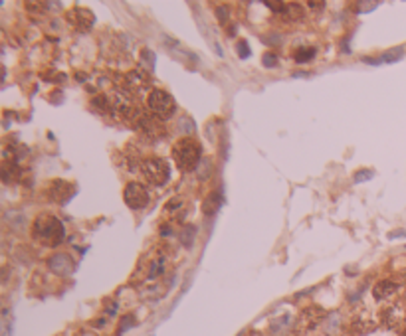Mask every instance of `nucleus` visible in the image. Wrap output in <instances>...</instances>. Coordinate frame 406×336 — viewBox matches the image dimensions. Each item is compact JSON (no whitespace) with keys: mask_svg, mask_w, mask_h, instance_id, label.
Listing matches in <instances>:
<instances>
[{"mask_svg":"<svg viewBox=\"0 0 406 336\" xmlns=\"http://www.w3.org/2000/svg\"><path fill=\"white\" fill-rule=\"evenodd\" d=\"M396 291H398L396 281H392V279H382L381 283L375 285L373 295H375L377 301H384V299H390L392 295H396Z\"/></svg>","mask_w":406,"mask_h":336,"instance_id":"f8f14e48","label":"nucleus"},{"mask_svg":"<svg viewBox=\"0 0 406 336\" xmlns=\"http://www.w3.org/2000/svg\"><path fill=\"white\" fill-rule=\"evenodd\" d=\"M147 105L149 111L155 113L157 117H170L176 109V101L174 97L167 93L165 89H153L147 97Z\"/></svg>","mask_w":406,"mask_h":336,"instance_id":"39448f33","label":"nucleus"},{"mask_svg":"<svg viewBox=\"0 0 406 336\" xmlns=\"http://www.w3.org/2000/svg\"><path fill=\"white\" fill-rule=\"evenodd\" d=\"M66 18H68L70 26H73V28L79 30V32H87V30H92V26L96 24L94 12L87 10V8H73V10L68 12Z\"/></svg>","mask_w":406,"mask_h":336,"instance_id":"6e6552de","label":"nucleus"},{"mask_svg":"<svg viewBox=\"0 0 406 336\" xmlns=\"http://www.w3.org/2000/svg\"><path fill=\"white\" fill-rule=\"evenodd\" d=\"M64 235H66V229L64 224L50 216V214H40L34 222V237L46 246H60L64 242Z\"/></svg>","mask_w":406,"mask_h":336,"instance_id":"f257e3e1","label":"nucleus"},{"mask_svg":"<svg viewBox=\"0 0 406 336\" xmlns=\"http://www.w3.org/2000/svg\"><path fill=\"white\" fill-rule=\"evenodd\" d=\"M325 316V313L321 311V309H315V307H311V309H305L301 316H299V324H303L305 328H313L321 318Z\"/></svg>","mask_w":406,"mask_h":336,"instance_id":"ddd939ff","label":"nucleus"},{"mask_svg":"<svg viewBox=\"0 0 406 336\" xmlns=\"http://www.w3.org/2000/svg\"><path fill=\"white\" fill-rule=\"evenodd\" d=\"M263 66H265V67H276V66H278V60H276V56H274V54H265V56H263Z\"/></svg>","mask_w":406,"mask_h":336,"instance_id":"6ab92c4d","label":"nucleus"},{"mask_svg":"<svg viewBox=\"0 0 406 336\" xmlns=\"http://www.w3.org/2000/svg\"><path fill=\"white\" fill-rule=\"evenodd\" d=\"M369 178H373V170H367V172H365V170H360V172H357V174H355V182H360V180H369Z\"/></svg>","mask_w":406,"mask_h":336,"instance_id":"aec40b11","label":"nucleus"},{"mask_svg":"<svg viewBox=\"0 0 406 336\" xmlns=\"http://www.w3.org/2000/svg\"><path fill=\"white\" fill-rule=\"evenodd\" d=\"M141 172H143V178L153 184V186H163L167 184L168 176H170V168H168V162L161 157H151L145 158L141 162Z\"/></svg>","mask_w":406,"mask_h":336,"instance_id":"7ed1b4c3","label":"nucleus"},{"mask_svg":"<svg viewBox=\"0 0 406 336\" xmlns=\"http://www.w3.org/2000/svg\"><path fill=\"white\" fill-rule=\"evenodd\" d=\"M172 158L181 170L189 172V170H194L198 166V162L202 158V149L194 138L185 136L172 145Z\"/></svg>","mask_w":406,"mask_h":336,"instance_id":"f03ea898","label":"nucleus"},{"mask_svg":"<svg viewBox=\"0 0 406 336\" xmlns=\"http://www.w3.org/2000/svg\"><path fill=\"white\" fill-rule=\"evenodd\" d=\"M226 10H228V8H218V10H216V14H218L220 20H226V18H228V12H226Z\"/></svg>","mask_w":406,"mask_h":336,"instance_id":"412c9836","label":"nucleus"},{"mask_svg":"<svg viewBox=\"0 0 406 336\" xmlns=\"http://www.w3.org/2000/svg\"><path fill=\"white\" fill-rule=\"evenodd\" d=\"M123 200H125V204L131 210H141V208H145L149 204V192H147V188H145L143 184L131 182L123 190Z\"/></svg>","mask_w":406,"mask_h":336,"instance_id":"423d86ee","label":"nucleus"},{"mask_svg":"<svg viewBox=\"0 0 406 336\" xmlns=\"http://www.w3.org/2000/svg\"><path fill=\"white\" fill-rule=\"evenodd\" d=\"M236 50H238L240 58H248V56H250V47H248V44H246L244 40H240L238 45H236Z\"/></svg>","mask_w":406,"mask_h":336,"instance_id":"a211bd4d","label":"nucleus"},{"mask_svg":"<svg viewBox=\"0 0 406 336\" xmlns=\"http://www.w3.org/2000/svg\"><path fill=\"white\" fill-rule=\"evenodd\" d=\"M75 194V188H73L70 182H64V180H54L52 186H50V198L58 204H64L68 202Z\"/></svg>","mask_w":406,"mask_h":336,"instance_id":"1a4fd4ad","label":"nucleus"},{"mask_svg":"<svg viewBox=\"0 0 406 336\" xmlns=\"http://www.w3.org/2000/svg\"><path fill=\"white\" fill-rule=\"evenodd\" d=\"M315 54H317L315 47H301L293 54V58H295V62H309L311 58H315Z\"/></svg>","mask_w":406,"mask_h":336,"instance_id":"dca6fc26","label":"nucleus"},{"mask_svg":"<svg viewBox=\"0 0 406 336\" xmlns=\"http://www.w3.org/2000/svg\"><path fill=\"white\" fill-rule=\"evenodd\" d=\"M133 129H137V131L143 134L145 138H149V140H159V138L165 136V125H163L161 117H157L155 113H151V111L149 113L141 111V115H139V119H137V123H135Z\"/></svg>","mask_w":406,"mask_h":336,"instance_id":"20e7f679","label":"nucleus"},{"mask_svg":"<svg viewBox=\"0 0 406 336\" xmlns=\"http://www.w3.org/2000/svg\"><path fill=\"white\" fill-rule=\"evenodd\" d=\"M220 206H222V196H220V192H212V194L204 200V204H202V212H204L206 216H214Z\"/></svg>","mask_w":406,"mask_h":336,"instance_id":"2eb2a0df","label":"nucleus"},{"mask_svg":"<svg viewBox=\"0 0 406 336\" xmlns=\"http://www.w3.org/2000/svg\"><path fill=\"white\" fill-rule=\"evenodd\" d=\"M187 210H189V202L185 198H170L165 206V216L172 220H183L187 216Z\"/></svg>","mask_w":406,"mask_h":336,"instance_id":"9d476101","label":"nucleus"},{"mask_svg":"<svg viewBox=\"0 0 406 336\" xmlns=\"http://www.w3.org/2000/svg\"><path fill=\"white\" fill-rule=\"evenodd\" d=\"M16 178H18V162L4 160V164H2V180L6 184H12V182H16Z\"/></svg>","mask_w":406,"mask_h":336,"instance_id":"4468645a","label":"nucleus"},{"mask_svg":"<svg viewBox=\"0 0 406 336\" xmlns=\"http://www.w3.org/2000/svg\"><path fill=\"white\" fill-rule=\"evenodd\" d=\"M149 75L145 71H139V69H133L125 75V87L123 89L127 91L129 95H139V93H145L149 91Z\"/></svg>","mask_w":406,"mask_h":336,"instance_id":"0eeeda50","label":"nucleus"},{"mask_svg":"<svg viewBox=\"0 0 406 336\" xmlns=\"http://www.w3.org/2000/svg\"><path fill=\"white\" fill-rule=\"evenodd\" d=\"M400 56H402V50H392V52H388V54L381 56V60H379V62H373V64H382V62H396Z\"/></svg>","mask_w":406,"mask_h":336,"instance_id":"f3484780","label":"nucleus"},{"mask_svg":"<svg viewBox=\"0 0 406 336\" xmlns=\"http://www.w3.org/2000/svg\"><path fill=\"white\" fill-rule=\"evenodd\" d=\"M311 8H323L325 6V2H309Z\"/></svg>","mask_w":406,"mask_h":336,"instance_id":"4be33fe9","label":"nucleus"},{"mask_svg":"<svg viewBox=\"0 0 406 336\" xmlns=\"http://www.w3.org/2000/svg\"><path fill=\"white\" fill-rule=\"evenodd\" d=\"M48 265L52 271H56L58 275H68L73 271V261L70 259V255H64V253H58L54 257H50Z\"/></svg>","mask_w":406,"mask_h":336,"instance_id":"9b49d317","label":"nucleus"}]
</instances>
